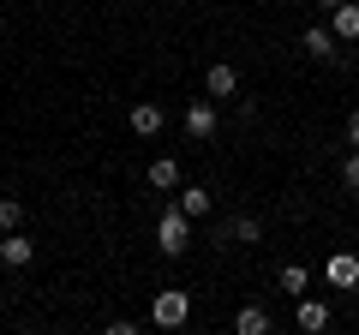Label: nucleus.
Here are the masks:
<instances>
[{"instance_id":"obj_1","label":"nucleus","mask_w":359,"mask_h":335,"mask_svg":"<svg viewBox=\"0 0 359 335\" xmlns=\"http://www.w3.org/2000/svg\"><path fill=\"white\" fill-rule=\"evenodd\" d=\"M186 245H192V216H186L180 204H168L162 221H156V252H162V258H180Z\"/></svg>"},{"instance_id":"obj_2","label":"nucleus","mask_w":359,"mask_h":335,"mask_svg":"<svg viewBox=\"0 0 359 335\" xmlns=\"http://www.w3.org/2000/svg\"><path fill=\"white\" fill-rule=\"evenodd\" d=\"M186 317H192V294L162 287V294H156V306H150V323H156V329H180Z\"/></svg>"},{"instance_id":"obj_3","label":"nucleus","mask_w":359,"mask_h":335,"mask_svg":"<svg viewBox=\"0 0 359 335\" xmlns=\"http://www.w3.org/2000/svg\"><path fill=\"white\" fill-rule=\"evenodd\" d=\"M180 126H186V138L210 144V138L222 132V108H216V96H210V102H186V114H180Z\"/></svg>"},{"instance_id":"obj_4","label":"nucleus","mask_w":359,"mask_h":335,"mask_svg":"<svg viewBox=\"0 0 359 335\" xmlns=\"http://www.w3.org/2000/svg\"><path fill=\"white\" fill-rule=\"evenodd\" d=\"M0 264H6V270H30V264H36V240H30L25 228L0 233Z\"/></svg>"},{"instance_id":"obj_5","label":"nucleus","mask_w":359,"mask_h":335,"mask_svg":"<svg viewBox=\"0 0 359 335\" xmlns=\"http://www.w3.org/2000/svg\"><path fill=\"white\" fill-rule=\"evenodd\" d=\"M204 90L216 96V102H233V96H240V66H233V60H216V66L204 72Z\"/></svg>"},{"instance_id":"obj_6","label":"nucleus","mask_w":359,"mask_h":335,"mask_svg":"<svg viewBox=\"0 0 359 335\" xmlns=\"http://www.w3.org/2000/svg\"><path fill=\"white\" fill-rule=\"evenodd\" d=\"M126 126H132V138H162V126H168V114H162V102H132V114H126Z\"/></svg>"},{"instance_id":"obj_7","label":"nucleus","mask_w":359,"mask_h":335,"mask_svg":"<svg viewBox=\"0 0 359 335\" xmlns=\"http://www.w3.org/2000/svg\"><path fill=\"white\" fill-rule=\"evenodd\" d=\"M299 48H306L311 60H335V48H341V36H335L330 25H306V36H299Z\"/></svg>"},{"instance_id":"obj_8","label":"nucleus","mask_w":359,"mask_h":335,"mask_svg":"<svg viewBox=\"0 0 359 335\" xmlns=\"http://www.w3.org/2000/svg\"><path fill=\"white\" fill-rule=\"evenodd\" d=\"M323 282H330V287H353V282H359V258H353V252H330Z\"/></svg>"},{"instance_id":"obj_9","label":"nucleus","mask_w":359,"mask_h":335,"mask_svg":"<svg viewBox=\"0 0 359 335\" xmlns=\"http://www.w3.org/2000/svg\"><path fill=\"white\" fill-rule=\"evenodd\" d=\"M174 204L186 210L192 221H204L210 210H216V192H210V186H180V198H174Z\"/></svg>"},{"instance_id":"obj_10","label":"nucleus","mask_w":359,"mask_h":335,"mask_svg":"<svg viewBox=\"0 0 359 335\" xmlns=\"http://www.w3.org/2000/svg\"><path fill=\"white\" fill-rule=\"evenodd\" d=\"M294 323H299L306 335L330 329V299H306V294H299V311H294Z\"/></svg>"},{"instance_id":"obj_11","label":"nucleus","mask_w":359,"mask_h":335,"mask_svg":"<svg viewBox=\"0 0 359 335\" xmlns=\"http://www.w3.org/2000/svg\"><path fill=\"white\" fill-rule=\"evenodd\" d=\"M330 30L341 42H359V0H341V6H330Z\"/></svg>"},{"instance_id":"obj_12","label":"nucleus","mask_w":359,"mask_h":335,"mask_svg":"<svg viewBox=\"0 0 359 335\" xmlns=\"http://www.w3.org/2000/svg\"><path fill=\"white\" fill-rule=\"evenodd\" d=\"M257 245V240H264V221H257V216H233L228 221V228H222V245Z\"/></svg>"},{"instance_id":"obj_13","label":"nucleus","mask_w":359,"mask_h":335,"mask_svg":"<svg viewBox=\"0 0 359 335\" xmlns=\"http://www.w3.org/2000/svg\"><path fill=\"white\" fill-rule=\"evenodd\" d=\"M144 180H150L156 192H180V162H174V156H156V162H150V174H144Z\"/></svg>"},{"instance_id":"obj_14","label":"nucleus","mask_w":359,"mask_h":335,"mask_svg":"<svg viewBox=\"0 0 359 335\" xmlns=\"http://www.w3.org/2000/svg\"><path fill=\"white\" fill-rule=\"evenodd\" d=\"M269 329H276V323H269L264 306H245L240 317H233V335H269Z\"/></svg>"},{"instance_id":"obj_15","label":"nucleus","mask_w":359,"mask_h":335,"mask_svg":"<svg viewBox=\"0 0 359 335\" xmlns=\"http://www.w3.org/2000/svg\"><path fill=\"white\" fill-rule=\"evenodd\" d=\"M276 282H282V294H306V287H311V270H306V264H282V275H276Z\"/></svg>"},{"instance_id":"obj_16","label":"nucleus","mask_w":359,"mask_h":335,"mask_svg":"<svg viewBox=\"0 0 359 335\" xmlns=\"http://www.w3.org/2000/svg\"><path fill=\"white\" fill-rule=\"evenodd\" d=\"M13 228H25V204L18 198H0V233H13Z\"/></svg>"},{"instance_id":"obj_17","label":"nucleus","mask_w":359,"mask_h":335,"mask_svg":"<svg viewBox=\"0 0 359 335\" xmlns=\"http://www.w3.org/2000/svg\"><path fill=\"white\" fill-rule=\"evenodd\" d=\"M341 186L359 198V150H347V156H341Z\"/></svg>"},{"instance_id":"obj_18","label":"nucleus","mask_w":359,"mask_h":335,"mask_svg":"<svg viewBox=\"0 0 359 335\" xmlns=\"http://www.w3.org/2000/svg\"><path fill=\"white\" fill-rule=\"evenodd\" d=\"M341 138H347V150H359V108L347 114V126H341Z\"/></svg>"},{"instance_id":"obj_19","label":"nucleus","mask_w":359,"mask_h":335,"mask_svg":"<svg viewBox=\"0 0 359 335\" xmlns=\"http://www.w3.org/2000/svg\"><path fill=\"white\" fill-rule=\"evenodd\" d=\"M318 6H323V13H330V6H341V0H318Z\"/></svg>"}]
</instances>
